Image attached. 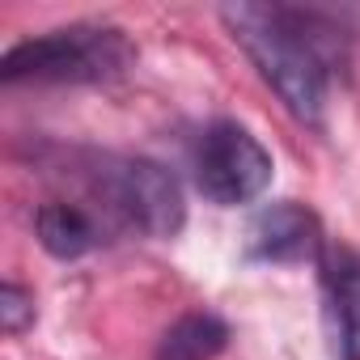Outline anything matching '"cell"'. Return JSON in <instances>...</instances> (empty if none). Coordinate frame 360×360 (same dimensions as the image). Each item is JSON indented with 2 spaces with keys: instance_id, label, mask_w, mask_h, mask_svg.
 Segmentation results:
<instances>
[{
  "instance_id": "obj_1",
  "label": "cell",
  "mask_w": 360,
  "mask_h": 360,
  "mask_svg": "<svg viewBox=\"0 0 360 360\" xmlns=\"http://www.w3.org/2000/svg\"><path fill=\"white\" fill-rule=\"evenodd\" d=\"M221 22L255 60L259 77L276 89L284 110L322 127L326 119V47L314 34V18L284 5H225Z\"/></svg>"
},
{
  "instance_id": "obj_2",
  "label": "cell",
  "mask_w": 360,
  "mask_h": 360,
  "mask_svg": "<svg viewBox=\"0 0 360 360\" xmlns=\"http://www.w3.org/2000/svg\"><path fill=\"white\" fill-rule=\"evenodd\" d=\"M85 191L94 200V212L115 225L144 238H174L187 221V204L178 191V178L144 157H94L81 165Z\"/></svg>"
},
{
  "instance_id": "obj_3",
  "label": "cell",
  "mask_w": 360,
  "mask_h": 360,
  "mask_svg": "<svg viewBox=\"0 0 360 360\" xmlns=\"http://www.w3.org/2000/svg\"><path fill=\"white\" fill-rule=\"evenodd\" d=\"M131 64V43L115 26H68L18 43L0 60V81L22 85H89L110 81Z\"/></svg>"
},
{
  "instance_id": "obj_4",
  "label": "cell",
  "mask_w": 360,
  "mask_h": 360,
  "mask_svg": "<svg viewBox=\"0 0 360 360\" xmlns=\"http://www.w3.org/2000/svg\"><path fill=\"white\" fill-rule=\"evenodd\" d=\"M271 153L233 119L212 123L200 136L195 148V187L221 204V208H238L259 200L271 187Z\"/></svg>"
},
{
  "instance_id": "obj_5",
  "label": "cell",
  "mask_w": 360,
  "mask_h": 360,
  "mask_svg": "<svg viewBox=\"0 0 360 360\" xmlns=\"http://www.w3.org/2000/svg\"><path fill=\"white\" fill-rule=\"evenodd\" d=\"M246 255L259 263H305V259H322L326 242H322V225L305 204H271L255 217L250 233H246Z\"/></svg>"
},
{
  "instance_id": "obj_6",
  "label": "cell",
  "mask_w": 360,
  "mask_h": 360,
  "mask_svg": "<svg viewBox=\"0 0 360 360\" xmlns=\"http://www.w3.org/2000/svg\"><path fill=\"white\" fill-rule=\"evenodd\" d=\"M322 292H326V326L335 343V360H360V250L326 246Z\"/></svg>"
},
{
  "instance_id": "obj_7",
  "label": "cell",
  "mask_w": 360,
  "mask_h": 360,
  "mask_svg": "<svg viewBox=\"0 0 360 360\" xmlns=\"http://www.w3.org/2000/svg\"><path fill=\"white\" fill-rule=\"evenodd\" d=\"M34 233H39V242H43L47 255H56V259H81V255H89L102 242L106 221L94 208H85V204L51 200V204H43L34 212Z\"/></svg>"
},
{
  "instance_id": "obj_8",
  "label": "cell",
  "mask_w": 360,
  "mask_h": 360,
  "mask_svg": "<svg viewBox=\"0 0 360 360\" xmlns=\"http://www.w3.org/2000/svg\"><path fill=\"white\" fill-rule=\"evenodd\" d=\"M225 343H229V330L217 314H187L165 330L157 360H212L225 352Z\"/></svg>"
},
{
  "instance_id": "obj_9",
  "label": "cell",
  "mask_w": 360,
  "mask_h": 360,
  "mask_svg": "<svg viewBox=\"0 0 360 360\" xmlns=\"http://www.w3.org/2000/svg\"><path fill=\"white\" fill-rule=\"evenodd\" d=\"M30 318H34V297L22 284H5V288H0V322H5V335L26 330Z\"/></svg>"
}]
</instances>
